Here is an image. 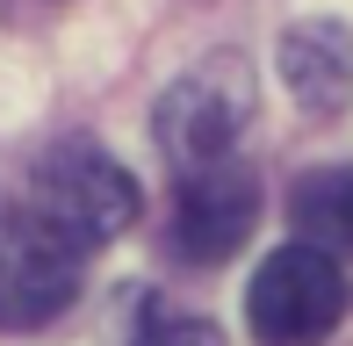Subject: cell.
<instances>
[{
	"label": "cell",
	"mask_w": 353,
	"mask_h": 346,
	"mask_svg": "<svg viewBox=\"0 0 353 346\" xmlns=\"http://www.w3.org/2000/svg\"><path fill=\"white\" fill-rule=\"evenodd\" d=\"M353 289H346V267L332 253H317V245H281V253L260 260V274H252L245 289V325L260 346H325L339 332Z\"/></svg>",
	"instance_id": "2"
},
{
	"label": "cell",
	"mask_w": 353,
	"mask_h": 346,
	"mask_svg": "<svg viewBox=\"0 0 353 346\" xmlns=\"http://www.w3.org/2000/svg\"><path fill=\"white\" fill-rule=\"evenodd\" d=\"M281 80L310 116H339L353 101V37L339 22H296L281 37Z\"/></svg>",
	"instance_id": "6"
},
{
	"label": "cell",
	"mask_w": 353,
	"mask_h": 346,
	"mask_svg": "<svg viewBox=\"0 0 353 346\" xmlns=\"http://www.w3.org/2000/svg\"><path fill=\"white\" fill-rule=\"evenodd\" d=\"M29 210L51 216L79 253H94V245H108L116 231L137 224V181L108 159L101 145L65 137V145H51L37 159V173H29Z\"/></svg>",
	"instance_id": "3"
},
{
	"label": "cell",
	"mask_w": 353,
	"mask_h": 346,
	"mask_svg": "<svg viewBox=\"0 0 353 346\" xmlns=\"http://www.w3.org/2000/svg\"><path fill=\"white\" fill-rule=\"evenodd\" d=\"M252 224H260V181H252V166H238V159L195 166V173H181V187H173L166 245L188 267H223L252 238Z\"/></svg>",
	"instance_id": "5"
},
{
	"label": "cell",
	"mask_w": 353,
	"mask_h": 346,
	"mask_svg": "<svg viewBox=\"0 0 353 346\" xmlns=\"http://www.w3.org/2000/svg\"><path fill=\"white\" fill-rule=\"evenodd\" d=\"M252 123V72L245 58H202L195 72H181L152 108V130L159 152H166L173 173H195V166H223L238 159V137Z\"/></svg>",
	"instance_id": "1"
},
{
	"label": "cell",
	"mask_w": 353,
	"mask_h": 346,
	"mask_svg": "<svg viewBox=\"0 0 353 346\" xmlns=\"http://www.w3.org/2000/svg\"><path fill=\"white\" fill-rule=\"evenodd\" d=\"M79 274H87V253L51 216H37L29 202L0 210V332H37V325L65 318Z\"/></svg>",
	"instance_id": "4"
},
{
	"label": "cell",
	"mask_w": 353,
	"mask_h": 346,
	"mask_svg": "<svg viewBox=\"0 0 353 346\" xmlns=\"http://www.w3.org/2000/svg\"><path fill=\"white\" fill-rule=\"evenodd\" d=\"M288 216H296V238L317 245L332 260H353V166H317L296 181L288 195Z\"/></svg>",
	"instance_id": "7"
},
{
	"label": "cell",
	"mask_w": 353,
	"mask_h": 346,
	"mask_svg": "<svg viewBox=\"0 0 353 346\" xmlns=\"http://www.w3.org/2000/svg\"><path fill=\"white\" fill-rule=\"evenodd\" d=\"M123 346H223V332L210 318H195V310H173V303H159V296H144Z\"/></svg>",
	"instance_id": "8"
}]
</instances>
